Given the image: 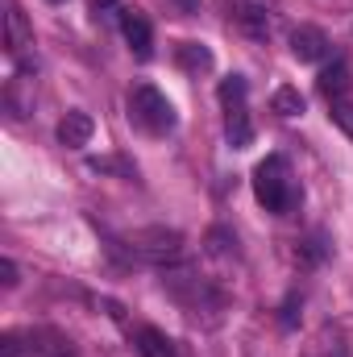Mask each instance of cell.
Returning <instances> with one entry per match:
<instances>
[{
	"label": "cell",
	"mask_w": 353,
	"mask_h": 357,
	"mask_svg": "<svg viewBox=\"0 0 353 357\" xmlns=\"http://www.w3.org/2000/svg\"><path fill=\"white\" fill-rule=\"evenodd\" d=\"M254 195H258V204H262L266 212H278V216L295 208L299 187H295L291 167H287L283 154H270L266 162H258V171H254Z\"/></svg>",
	"instance_id": "cell-1"
},
{
	"label": "cell",
	"mask_w": 353,
	"mask_h": 357,
	"mask_svg": "<svg viewBox=\"0 0 353 357\" xmlns=\"http://www.w3.org/2000/svg\"><path fill=\"white\" fill-rule=\"evenodd\" d=\"M163 287L175 295L179 307H183L191 320H204V312H212V316L220 320V312H225V295H220L208 278H200V274H167Z\"/></svg>",
	"instance_id": "cell-2"
},
{
	"label": "cell",
	"mask_w": 353,
	"mask_h": 357,
	"mask_svg": "<svg viewBox=\"0 0 353 357\" xmlns=\"http://www.w3.org/2000/svg\"><path fill=\"white\" fill-rule=\"evenodd\" d=\"M129 116L146 133H154V137H163V133L175 129V104L154 88V84H137V88L129 91Z\"/></svg>",
	"instance_id": "cell-3"
},
{
	"label": "cell",
	"mask_w": 353,
	"mask_h": 357,
	"mask_svg": "<svg viewBox=\"0 0 353 357\" xmlns=\"http://www.w3.org/2000/svg\"><path fill=\"white\" fill-rule=\"evenodd\" d=\"M133 262H179L183 258V233L175 229H163V225H150V229H137L125 237Z\"/></svg>",
	"instance_id": "cell-4"
},
{
	"label": "cell",
	"mask_w": 353,
	"mask_h": 357,
	"mask_svg": "<svg viewBox=\"0 0 353 357\" xmlns=\"http://www.w3.org/2000/svg\"><path fill=\"white\" fill-rule=\"evenodd\" d=\"M220 8H225V17L241 29V33H250V38H270V25H274V17H270V8L258 4V0H216Z\"/></svg>",
	"instance_id": "cell-5"
},
{
	"label": "cell",
	"mask_w": 353,
	"mask_h": 357,
	"mask_svg": "<svg viewBox=\"0 0 353 357\" xmlns=\"http://www.w3.org/2000/svg\"><path fill=\"white\" fill-rule=\"evenodd\" d=\"M329 33L324 29H316V25H299L295 33H291V54L299 59V63H324L329 59Z\"/></svg>",
	"instance_id": "cell-6"
},
{
	"label": "cell",
	"mask_w": 353,
	"mask_h": 357,
	"mask_svg": "<svg viewBox=\"0 0 353 357\" xmlns=\"http://www.w3.org/2000/svg\"><path fill=\"white\" fill-rule=\"evenodd\" d=\"M121 33H125V42L133 46V54H137V59H150L154 33H150V21H146L137 8H125V13H121Z\"/></svg>",
	"instance_id": "cell-7"
},
{
	"label": "cell",
	"mask_w": 353,
	"mask_h": 357,
	"mask_svg": "<svg viewBox=\"0 0 353 357\" xmlns=\"http://www.w3.org/2000/svg\"><path fill=\"white\" fill-rule=\"evenodd\" d=\"M4 46H8V54H21V50L33 46V29H29L25 13L13 0H8V13H4Z\"/></svg>",
	"instance_id": "cell-8"
},
{
	"label": "cell",
	"mask_w": 353,
	"mask_h": 357,
	"mask_svg": "<svg viewBox=\"0 0 353 357\" xmlns=\"http://www.w3.org/2000/svg\"><path fill=\"white\" fill-rule=\"evenodd\" d=\"M91 133H96V121H91L84 108H75V112H67V116L59 121V142H63V146H71V150L88 146Z\"/></svg>",
	"instance_id": "cell-9"
},
{
	"label": "cell",
	"mask_w": 353,
	"mask_h": 357,
	"mask_svg": "<svg viewBox=\"0 0 353 357\" xmlns=\"http://www.w3.org/2000/svg\"><path fill=\"white\" fill-rule=\"evenodd\" d=\"M133 345H137V357H179L175 341L163 333V328H137V337H133Z\"/></svg>",
	"instance_id": "cell-10"
},
{
	"label": "cell",
	"mask_w": 353,
	"mask_h": 357,
	"mask_svg": "<svg viewBox=\"0 0 353 357\" xmlns=\"http://www.w3.org/2000/svg\"><path fill=\"white\" fill-rule=\"evenodd\" d=\"M225 137H229V146H237V150H246V146L254 142V121H250L246 104L225 108Z\"/></svg>",
	"instance_id": "cell-11"
},
{
	"label": "cell",
	"mask_w": 353,
	"mask_h": 357,
	"mask_svg": "<svg viewBox=\"0 0 353 357\" xmlns=\"http://www.w3.org/2000/svg\"><path fill=\"white\" fill-rule=\"evenodd\" d=\"M316 88H320V96H329V100H345V91H350V67H345L341 59H333V63L320 71Z\"/></svg>",
	"instance_id": "cell-12"
},
{
	"label": "cell",
	"mask_w": 353,
	"mask_h": 357,
	"mask_svg": "<svg viewBox=\"0 0 353 357\" xmlns=\"http://www.w3.org/2000/svg\"><path fill=\"white\" fill-rule=\"evenodd\" d=\"M175 59H179V67H183V71H191V75L212 71V50H208V46H200V42H179Z\"/></svg>",
	"instance_id": "cell-13"
},
{
	"label": "cell",
	"mask_w": 353,
	"mask_h": 357,
	"mask_svg": "<svg viewBox=\"0 0 353 357\" xmlns=\"http://www.w3.org/2000/svg\"><path fill=\"white\" fill-rule=\"evenodd\" d=\"M299 357H345V345H341V337H333V333H316V337L299 349Z\"/></svg>",
	"instance_id": "cell-14"
},
{
	"label": "cell",
	"mask_w": 353,
	"mask_h": 357,
	"mask_svg": "<svg viewBox=\"0 0 353 357\" xmlns=\"http://www.w3.org/2000/svg\"><path fill=\"white\" fill-rule=\"evenodd\" d=\"M270 108H274L278 116H299V112H303V96L295 88H278L270 96Z\"/></svg>",
	"instance_id": "cell-15"
},
{
	"label": "cell",
	"mask_w": 353,
	"mask_h": 357,
	"mask_svg": "<svg viewBox=\"0 0 353 357\" xmlns=\"http://www.w3.org/2000/svg\"><path fill=\"white\" fill-rule=\"evenodd\" d=\"M204 245H208V254H212V258H225V254H233V250H237V237H233L229 229H212Z\"/></svg>",
	"instance_id": "cell-16"
},
{
	"label": "cell",
	"mask_w": 353,
	"mask_h": 357,
	"mask_svg": "<svg viewBox=\"0 0 353 357\" xmlns=\"http://www.w3.org/2000/svg\"><path fill=\"white\" fill-rule=\"evenodd\" d=\"M220 104H225V108L246 104V79H241V75H229V79L220 84Z\"/></svg>",
	"instance_id": "cell-17"
},
{
	"label": "cell",
	"mask_w": 353,
	"mask_h": 357,
	"mask_svg": "<svg viewBox=\"0 0 353 357\" xmlns=\"http://www.w3.org/2000/svg\"><path fill=\"white\" fill-rule=\"evenodd\" d=\"M337 125H341V133L353 142V100H333V112H329Z\"/></svg>",
	"instance_id": "cell-18"
},
{
	"label": "cell",
	"mask_w": 353,
	"mask_h": 357,
	"mask_svg": "<svg viewBox=\"0 0 353 357\" xmlns=\"http://www.w3.org/2000/svg\"><path fill=\"white\" fill-rule=\"evenodd\" d=\"M295 258H299L303 266H316V262L324 258V241H320V237H308V241L299 245V254H295Z\"/></svg>",
	"instance_id": "cell-19"
},
{
	"label": "cell",
	"mask_w": 353,
	"mask_h": 357,
	"mask_svg": "<svg viewBox=\"0 0 353 357\" xmlns=\"http://www.w3.org/2000/svg\"><path fill=\"white\" fill-rule=\"evenodd\" d=\"M91 171H117V175L133 178V167H129V162H121V158H91Z\"/></svg>",
	"instance_id": "cell-20"
},
{
	"label": "cell",
	"mask_w": 353,
	"mask_h": 357,
	"mask_svg": "<svg viewBox=\"0 0 353 357\" xmlns=\"http://www.w3.org/2000/svg\"><path fill=\"white\" fill-rule=\"evenodd\" d=\"M29 349H33L38 357H71V349H67L59 337H50V345H29Z\"/></svg>",
	"instance_id": "cell-21"
},
{
	"label": "cell",
	"mask_w": 353,
	"mask_h": 357,
	"mask_svg": "<svg viewBox=\"0 0 353 357\" xmlns=\"http://www.w3.org/2000/svg\"><path fill=\"white\" fill-rule=\"evenodd\" d=\"M21 349H25V345H21L17 333H4V337H0V357H21Z\"/></svg>",
	"instance_id": "cell-22"
},
{
	"label": "cell",
	"mask_w": 353,
	"mask_h": 357,
	"mask_svg": "<svg viewBox=\"0 0 353 357\" xmlns=\"http://www.w3.org/2000/svg\"><path fill=\"white\" fill-rule=\"evenodd\" d=\"M0 282H4V287H17V282H21V278H17V262H13V258H0Z\"/></svg>",
	"instance_id": "cell-23"
},
{
	"label": "cell",
	"mask_w": 353,
	"mask_h": 357,
	"mask_svg": "<svg viewBox=\"0 0 353 357\" xmlns=\"http://www.w3.org/2000/svg\"><path fill=\"white\" fill-rule=\"evenodd\" d=\"M295 307H299V299H295V295H291V299H287V303H283V324H287V328H291V324H295Z\"/></svg>",
	"instance_id": "cell-24"
},
{
	"label": "cell",
	"mask_w": 353,
	"mask_h": 357,
	"mask_svg": "<svg viewBox=\"0 0 353 357\" xmlns=\"http://www.w3.org/2000/svg\"><path fill=\"white\" fill-rule=\"evenodd\" d=\"M112 4H117V0H91V8H96V13H100V8H112Z\"/></svg>",
	"instance_id": "cell-25"
},
{
	"label": "cell",
	"mask_w": 353,
	"mask_h": 357,
	"mask_svg": "<svg viewBox=\"0 0 353 357\" xmlns=\"http://www.w3.org/2000/svg\"><path fill=\"white\" fill-rule=\"evenodd\" d=\"M54 4H59V0H54Z\"/></svg>",
	"instance_id": "cell-26"
}]
</instances>
